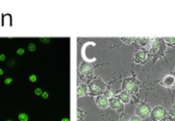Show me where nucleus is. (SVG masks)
<instances>
[{
	"label": "nucleus",
	"mask_w": 175,
	"mask_h": 121,
	"mask_svg": "<svg viewBox=\"0 0 175 121\" xmlns=\"http://www.w3.org/2000/svg\"><path fill=\"white\" fill-rule=\"evenodd\" d=\"M165 115H166V110L161 106H157L151 111V117L155 120H160L163 119Z\"/></svg>",
	"instance_id": "f257e3e1"
},
{
	"label": "nucleus",
	"mask_w": 175,
	"mask_h": 121,
	"mask_svg": "<svg viewBox=\"0 0 175 121\" xmlns=\"http://www.w3.org/2000/svg\"><path fill=\"white\" fill-rule=\"evenodd\" d=\"M136 113L139 118H146L150 113V107L147 104H140L138 107Z\"/></svg>",
	"instance_id": "f03ea898"
},
{
	"label": "nucleus",
	"mask_w": 175,
	"mask_h": 121,
	"mask_svg": "<svg viewBox=\"0 0 175 121\" xmlns=\"http://www.w3.org/2000/svg\"><path fill=\"white\" fill-rule=\"evenodd\" d=\"M109 105L113 109H115V110H121L123 107V104L121 101V100L117 99V98H112L109 101Z\"/></svg>",
	"instance_id": "7ed1b4c3"
},
{
	"label": "nucleus",
	"mask_w": 175,
	"mask_h": 121,
	"mask_svg": "<svg viewBox=\"0 0 175 121\" xmlns=\"http://www.w3.org/2000/svg\"><path fill=\"white\" fill-rule=\"evenodd\" d=\"M97 105L98 106L101 108H107L109 106V101L107 100V98L103 95H99L97 98Z\"/></svg>",
	"instance_id": "20e7f679"
},
{
	"label": "nucleus",
	"mask_w": 175,
	"mask_h": 121,
	"mask_svg": "<svg viewBox=\"0 0 175 121\" xmlns=\"http://www.w3.org/2000/svg\"><path fill=\"white\" fill-rule=\"evenodd\" d=\"M175 83V78L173 76H172V75H167V76H166L163 79V81H162V84L165 85V86H167V87H171V86H173Z\"/></svg>",
	"instance_id": "39448f33"
},
{
	"label": "nucleus",
	"mask_w": 175,
	"mask_h": 121,
	"mask_svg": "<svg viewBox=\"0 0 175 121\" xmlns=\"http://www.w3.org/2000/svg\"><path fill=\"white\" fill-rule=\"evenodd\" d=\"M134 60H135V62H138V63H140V62H144V61L146 60V54H145V52H143V51H138V52L135 55Z\"/></svg>",
	"instance_id": "423d86ee"
},
{
	"label": "nucleus",
	"mask_w": 175,
	"mask_h": 121,
	"mask_svg": "<svg viewBox=\"0 0 175 121\" xmlns=\"http://www.w3.org/2000/svg\"><path fill=\"white\" fill-rule=\"evenodd\" d=\"M80 72L83 74H90L92 72V68L90 64L83 63L80 68Z\"/></svg>",
	"instance_id": "0eeeda50"
},
{
	"label": "nucleus",
	"mask_w": 175,
	"mask_h": 121,
	"mask_svg": "<svg viewBox=\"0 0 175 121\" xmlns=\"http://www.w3.org/2000/svg\"><path fill=\"white\" fill-rule=\"evenodd\" d=\"M86 87H85L84 84H81L80 85L79 87H78V89H77V94H78V96L79 97H82V96H84V95L86 94Z\"/></svg>",
	"instance_id": "6e6552de"
},
{
	"label": "nucleus",
	"mask_w": 175,
	"mask_h": 121,
	"mask_svg": "<svg viewBox=\"0 0 175 121\" xmlns=\"http://www.w3.org/2000/svg\"><path fill=\"white\" fill-rule=\"evenodd\" d=\"M119 97H120V99L121 100V102H123V103H128L129 101H130V97L127 93H121V95H119Z\"/></svg>",
	"instance_id": "1a4fd4ad"
},
{
	"label": "nucleus",
	"mask_w": 175,
	"mask_h": 121,
	"mask_svg": "<svg viewBox=\"0 0 175 121\" xmlns=\"http://www.w3.org/2000/svg\"><path fill=\"white\" fill-rule=\"evenodd\" d=\"M91 90L92 91V92H95V93H97V92H100L102 90L101 87H100V85L99 84H95L94 83L91 85L90 87Z\"/></svg>",
	"instance_id": "9d476101"
},
{
	"label": "nucleus",
	"mask_w": 175,
	"mask_h": 121,
	"mask_svg": "<svg viewBox=\"0 0 175 121\" xmlns=\"http://www.w3.org/2000/svg\"><path fill=\"white\" fill-rule=\"evenodd\" d=\"M136 87H137V86H136L135 84L133 83V82H128L127 84V85H126V89H127V90H129V91H132V92L136 90V89H137Z\"/></svg>",
	"instance_id": "9b49d317"
},
{
	"label": "nucleus",
	"mask_w": 175,
	"mask_h": 121,
	"mask_svg": "<svg viewBox=\"0 0 175 121\" xmlns=\"http://www.w3.org/2000/svg\"><path fill=\"white\" fill-rule=\"evenodd\" d=\"M18 119H19V120L20 121H27L28 120V116L26 113H20L19 115H18Z\"/></svg>",
	"instance_id": "f8f14e48"
},
{
	"label": "nucleus",
	"mask_w": 175,
	"mask_h": 121,
	"mask_svg": "<svg viewBox=\"0 0 175 121\" xmlns=\"http://www.w3.org/2000/svg\"><path fill=\"white\" fill-rule=\"evenodd\" d=\"M165 41L170 45H174L175 44V38H165Z\"/></svg>",
	"instance_id": "ddd939ff"
},
{
	"label": "nucleus",
	"mask_w": 175,
	"mask_h": 121,
	"mask_svg": "<svg viewBox=\"0 0 175 121\" xmlns=\"http://www.w3.org/2000/svg\"><path fill=\"white\" fill-rule=\"evenodd\" d=\"M35 49H36V47H35V44H34L33 43L29 44V45H28V50H29V51L32 52V51H34V50H35Z\"/></svg>",
	"instance_id": "4468645a"
},
{
	"label": "nucleus",
	"mask_w": 175,
	"mask_h": 121,
	"mask_svg": "<svg viewBox=\"0 0 175 121\" xmlns=\"http://www.w3.org/2000/svg\"><path fill=\"white\" fill-rule=\"evenodd\" d=\"M29 80H30L31 82H35V81L37 80V77H36V75H35V74H32V75H30V76H29Z\"/></svg>",
	"instance_id": "2eb2a0df"
},
{
	"label": "nucleus",
	"mask_w": 175,
	"mask_h": 121,
	"mask_svg": "<svg viewBox=\"0 0 175 121\" xmlns=\"http://www.w3.org/2000/svg\"><path fill=\"white\" fill-rule=\"evenodd\" d=\"M34 93L37 95H41L43 93L42 89H40V88H37V89H35V90H34Z\"/></svg>",
	"instance_id": "dca6fc26"
},
{
	"label": "nucleus",
	"mask_w": 175,
	"mask_h": 121,
	"mask_svg": "<svg viewBox=\"0 0 175 121\" xmlns=\"http://www.w3.org/2000/svg\"><path fill=\"white\" fill-rule=\"evenodd\" d=\"M170 114L175 119V106H173V107L170 109Z\"/></svg>",
	"instance_id": "f3484780"
},
{
	"label": "nucleus",
	"mask_w": 175,
	"mask_h": 121,
	"mask_svg": "<svg viewBox=\"0 0 175 121\" xmlns=\"http://www.w3.org/2000/svg\"><path fill=\"white\" fill-rule=\"evenodd\" d=\"M16 53L18 54V55H23L24 53H25V50H24V49H21V48H20V49H18L17 50V51H16Z\"/></svg>",
	"instance_id": "a211bd4d"
},
{
	"label": "nucleus",
	"mask_w": 175,
	"mask_h": 121,
	"mask_svg": "<svg viewBox=\"0 0 175 121\" xmlns=\"http://www.w3.org/2000/svg\"><path fill=\"white\" fill-rule=\"evenodd\" d=\"M130 121H141V119L139 117H138V116H133Z\"/></svg>",
	"instance_id": "6ab92c4d"
},
{
	"label": "nucleus",
	"mask_w": 175,
	"mask_h": 121,
	"mask_svg": "<svg viewBox=\"0 0 175 121\" xmlns=\"http://www.w3.org/2000/svg\"><path fill=\"white\" fill-rule=\"evenodd\" d=\"M12 81H13V79H11V78H7V79H6L5 80V84H11Z\"/></svg>",
	"instance_id": "aec40b11"
},
{
	"label": "nucleus",
	"mask_w": 175,
	"mask_h": 121,
	"mask_svg": "<svg viewBox=\"0 0 175 121\" xmlns=\"http://www.w3.org/2000/svg\"><path fill=\"white\" fill-rule=\"evenodd\" d=\"M42 97L44 98V99H46V98H48V96H49V95H48L47 92H43L42 93Z\"/></svg>",
	"instance_id": "412c9836"
},
{
	"label": "nucleus",
	"mask_w": 175,
	"mask_h": 121,
	"mask_svg": "<svg viewBox=\"0 0 175 121\" xmlns=\"http://www.w3.org/2000/svg\"><path fill=\"white\" fill-rule=\"evenodd\" d=\"M5 60V55L1 54V55H0V61H1V62H4Z\"/></svg>",
	"instance_id": "4be33fe9"
},
{
	"label": "nucleus",
	"mask_w": 175,
	"mask_h": 121,
	"mask_svg": "<svg viewBox=\"0 0 175 121\" xmlns=\"http://www.w3.org/2000/svg\"><path fill=\"white\" fill-rule=\"evenodd\" d=\"M62 121H70V119H69V118H63V119H62Z\"/></svg>",
	"instance_id": "5701e85b"
},
{
	"label": "nucleus",
	"mask_w": 175,
	"mask_h": 121,
	"mask_svg": "<svg viewBox=\"0 0 175 121\" xmlns=\"http://www.w3.org/2000/svg\"><path fill=\"white\" fill-rule=\"evenodd\" d=\"M112 95H113V94H112V92H111V91H109V93H108V94H107V95H109V96H111Z\"/></svg>",
	"instance_id": "b1692460"
},
{
	"label": "nucleus",
	"mask_w": 175,
	"mask_h": 121,
	"mask_svg": "<svg viewBox=\"0 0 175 121\" xmlns=\"http://www.w3.org/2000/svg\"><path fill=\"white\" fill-rule=\"evenodd\" d=\"M4 74V71L2 70V69L0 68V75H3Z\"/></svg>",
	"instance_id": "393cba45"
},
{
	"label": "nucleus",
	"mask_w": 175,
	"mask_h": 121,
	"mask_svg": "<svg viewBox=\"0 0 175 121\" xmlns=\"http://www.w3.org/2000/svg\"><path fill=\"white\" fill-rule=\"evenodd\" d=\"M155 121H164V120H161V119H160V120H155Z\"/></svg>",
	"instance_id": "a878e982"
},
{
	"label": "nucleus",
	"mask_w": 175,
	"mask_h": 121,
	"mask_svg": "<svg viewBox=\"0 0 175 121\" xmlns=\"http://www.w3.org/2000/svg\"><path fill=\"white\" fill-rule=\"evenodd\" d=\"M121 121H127V120H126V119H123V120H121Z\"/></svg>",
	"instance_id": "bb28decb"
},
{
	"label": "nucleus",
	"mask_w": 175,
	"mask_h": 121,
	"mask_svg": "<svg viewBox=\"0 0 175 121\" xmlns=\"http://www.w3.org/2000/svg\"><path fill=\"white\" fill-rule=\"evenodd\" d=\"M7 121H11V120H7Z\"/></svg>",
	"instance_id": "cd10ccee"
}]
</instances>
